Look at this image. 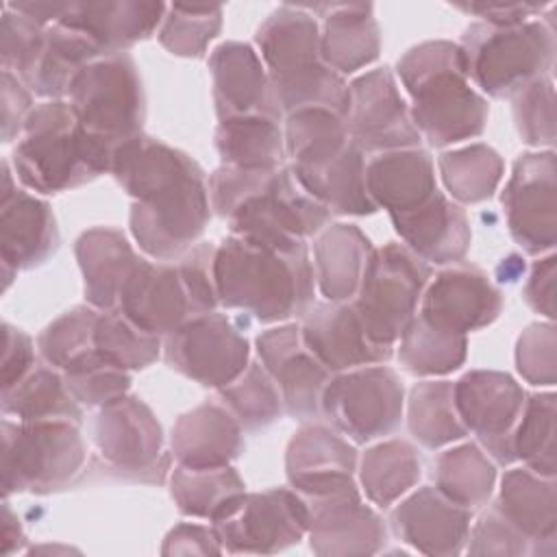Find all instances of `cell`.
<instances>
[{
    "mask_svg": "<svg viewBox=\"0 0 557 557\" xmlns=\"http://www.w3.org/2000/svg\"><path fill=\"white\" fill-rule=\"evenodd\" d=\"M109 174L133 198L131 235L152 261H176L198 244L211 202L207 176L187 152L139 133L115 146Z\"/></svg>",
    "mask_w": 557,
    "mask_h": 557,
    "instance_id": "obj_1",
    "label": "cell"
},
{
    "mask_svg": "<svg viewBox=\"0 0 557 557\" xmlns=\"http://www.w3.org/2000/svg\"><path fill=\"white\" fill-rule=\"evenodd\" d=\"M211 211L231 235L250 244L292 250L331 224V211L309 196L289 165L239 170L220 165L207 178Z\"/></svg>",
    "mask_w": 557,
    "mask_h": 557,
    "instance_id": "obj_2",
    "label": "cell"
},
{
    "mask_svg": "<svg viewBox=\"0 0 557 557\" xmlns=\"http://www.w3.org/2000/svg\"><path fill=\"white\" fill-rule=\"evenodd\" d=\"M218 300L261 324L300 318L315 300L313 265L307 244L283 250L228 235L213 255Z\"/></svg>",
    "mask_w": 557,
    "mask_h": 557,
    "instance_id": "obj_3",
    "label": "cell"
},
{
    "mask_svg": "<svg viewBox=\"0 0 557 557\" xmlns=\"http://www.w3.org/2000/svg\"><path fill=\"white\" fill-rule=\"evenodd\" d=\"M396 76L411 98V122L429 146L446 148L485 131L490 104L470 85L459 44L435 39L409 48Z\"/></svg>",
    "mask_w": 557,
    "mask_h": 557,
    "instance_id": "obj_4",
    "label": "cell"
},
{
    "mask_svg": "<svg viewBox=\"0 0 557 557\" xmlns=\"http://www.w3.org/2000/svg\"><path fill=\"white\" fill-rule=\"evenodd\" d=\"M285 154L300 187L331 215H372L366 152L350 139L344 115L305 109L285 115Z\"/></svg>",
    "mask_w": 557,
    "mask_h": 557,
    "instance_id": "obj_5",
    "label": "cell"
},
{
    "mask_svg": "<svg viewBox=\"0 0 557 557\" xmlns=\"http://www.w3.org/2000/svg\"><path fill=\"white\" fill-rule=\"evenodd\" d=\"M255 46L283 115L305 109L346 113L348 83L322 61L320 24L305 7L274 9L257 28Z\"/></svg>",
    "mask_w": 557,
    "mask_h": 557,
    "instance_id": "obj_6",
    "label": "cell"
},
{
    "mask_svg": "<svg viewBox=\"0 0 557 557\" xmlns=\"http://www.w3.org/2000/svg\"><path fill=\"white\" fill-rule=\"evenodd\" d=\"M115 146L85 133L70 102L35 104L11 152V168L24 189L61 194L111 172Z\"/></svg>",
    "mask_w": 557,
    "mask_h": 557,
    "instance_id": "obj_7",
    "label": "cell"
},
{
    "mask_svg": "<svg viewBox=\"0 0 557 557\" xmlns=\"http://www.w3.org/2000/svg\"><path fill=\"white\" fill-rule=\"evenodd\" d=\"M461 57L468 81L492 98H511L535 78L550 76L555 65L553 20H529L518 26H466Z\"/></svg>",
    "mask_w": 557,
    "mask_h": 557,
    "instance_id": "obj_8",
    "label": "cell"
},
{
    "mask_svg": "<svg viewBox=\"0 0 557 557\" xmlns=\"http://www.w3.org/2000/svg\"><path fill=\"white\" fill-rule=\"evenodd\" d=\"M78 426L72 420L20 422L4 418V496L20 492L54 494L70 487L87 461V446Z\"/></svg>",
    "mask_w": 557,
    "mask_h": 557,
    "instance_id": "obj_9",
    "label": "cell"
},
{
    "mask_svg": "<svg viewBox=\"0 0 557 557\" xmlns=\"http://www.w3.org/2000/svg\"><path fill=\"white\" fill-rule=\"evenodd\" d=\"M431 274V265L405 244L387 242L372 250L350 305L374 344L394 348L418 313Z\"/></svg>",
    "mask_w": 557,
    "mask_h": 557,
    "instance_id": "obj_10",
    "label": "cell"
},
{
    "mask_svg": "<svg viewBox=\"0 0 557 557\" xmlns=\"http://www.w3.org/2000/svg\"><path fill=\"white\" fill-rule=\"evenodd\" d=\"M67 102L78 126L111 146L144 133L146 96L131 54H109L85 65L74 78Z\"/></svg>",
    "mask_w": 557,
    "mask_h": 557,
    "instance_id": "obj_11",
    "label": "cell"
},
{
    "mask_svg": "<svg viewBox=\"0 0 557 557\" xmlns=\"http://www.w3.org/2000/svg\"><path fill=\"white\" fill-rule=\"evenodd\" d=\"M403 409V381L383 363L331 374L320 398V413L355 444L389 435L400 424Z\"/></svg>",
    "mask_w": 557,
    "mask_h": 557,
    "instance_id": "obj_12",
    "label": "cell"
},
{
    "mask_svg": "<svg viewBox=\"0 0 557 557\" xmlns=\"http://www.w3.org/2000/svg\"><path fill=\"white\" fill-rule=\"evenodd\" d=\"M94 446L107 470L122 479L161 483L172 470L161 422L141 398L131 394L98 409Z\"/></svg>",
    "mask_w": 557,
    "mask_h": 557,
    "instance_id": "obj_13",
    "label": "cell"
},
{
    "mask_svg": "<svg viewBox=\"0 0 557 557\" xmlns=\"http://www.w3.org/2000/svg\"><path fill=\"white\" fill-rule=\"evenodd\" d=\"M307 503L292 487L244 492L211 522L222 550L231 555L281 553L307 537Z\"/></svg>",
    "mask_w": 557,
    "mask_h": 557,
    "instance_id": "obj_14",
    "label": "cell"
},
{
    "mask_svg": "<svg viewBox=\"0 0 557 557\" xmlns=\"http://www.w3.org/2000/svg\"><path fill=\"white\" fill-rule=\"evenodd\" d=\"M511 239L533 257L557 244V159L555 150L524 152L513 161L500 194Z\"/></svg>",
    "mask_w": 557,
    "mask_h": 557,
    "instance_id": "obj_15",
    "label": "cell"
},
{
    "mask_svg": "<svg viewBox=\"0 0 557 557\" xmlns=\"http://www.w3.org/2000/svg\"><path fill=\"white\" fill-rule=\"evenodd\" d=\"M163 359L194 383L220 389L248 368L250 344L224 313L211 311L165 335Z\"/></svg>",
    "mask_w": 557,
    "mask_h": 557,
    "instance_id": "obj_16",
    "label": "cell"
},
{
    "mask_svg": "<svg viewBox=\"0 0 557 557\" xmlns=\"http://www.w3.org/2000/svg\"><path fill=\"white\" fill-rule=\"evenodd\" d=\"M457 416L476 444L498 466L516 461L511 437L524 409L522 385L498 370H470L453 383Z\"/></svg>",
    "mask_w": 557,
    "mask_h": 557,
    "instance_id": "obj_17",
    "label": "cell"
},
{
    "mask_svg": "<svg viewBox=\"0 0 557 557\" xmlns=\"http://www.w3.org/2000/svg\"><path fill=\"white\" fill-rule=\"evenodd\" d=\"M344 122L350 139L370 154L422 148L409 104L405 102L394 72L383 65L359 74L348 83Z\"/></svg>",
    "mask_w": 557,
    "mask_h": 557,
    "instance_id": "obj_18",
    "label": "cell"
},
{
    "mask_svg": "<svg viewBox=\"0 0 557 557\" xmlns=\"http://www.w3.org/2000/svg\"><path fill=\"white\" fill-rule=\"evenodd\" d=\"M0 191V259L4 289H9L17 272L39 268L57 252L59 228L46 200L17 189V178L9 161H2Z\"/></svg>",
    "mask_w": 557,
    "mask_h": 557,
    "instance_id": "obj_19",
    "label": "cell"
},
{
    "mask_svg": "<svg viewBox=\"0 0 557 557\" xmlns=\"http://www.w3.org/2000/svg\"><path fill=\"white\" fill-rule=\"evenodd\" d=\"M500 311V289L474 265H453L435 274L418 305V315L431 326L463 337L490 326Z\"/></svg>",
    "mask_w": 557,
    "mask_h": 557,
    "instance_id": "obj_20",
    "label": "cell"
},
{
    "mask_svg": "<svg viewBox=\"0 0 557 557\" xmlns=\"http://www.w3.org/2000/svg\"><path fill=\"white\" fill-rule=\"evenodd\" d=\"M357 468V448L324 424H302L287 442L285 476L302 498L359 490Z\"/></svg>",
    "mask_w": 557,
    "mask_h": 557,
    "instance_id": "obj_21",
    "label": "cell"
},
{
    "mask_svg": "<svg viewBox=\"0 0 557 557\" xmlns=\"http://www.w3.org/2000/svg\"><path fill=\"white\" fill-rule=\"evenodd\" d=\"M117 311L141 331L159 337L200 315L178 263L144 257L120 292Z\"/></svg>",
    "mask_w": 557,
    "mask_h": 557,
    "instance_id": "obj_22",
    "label": "cell"
},
{
    "mask_svg": "<svg viewBox=\"0 0 557 557\" xmlns=\"http://www.w3.org/2000/svg\"><path fill=\"white\" fill-rule=\"evenodd\" d=\"M255 344L261 366L278 387L285 413L296 420L318 418L331 372L305 346L300 324L283 322L261 331Z\"/></svg>",
    "mask_w": 557,
    "mask_h": 557,
    "instance_id": "obj_23",
    "label": "cell"
},
{
    "mask_svg": "<svg viewBox=\"0 0 557 557\" xmlns=\"http://www.w3.org/2000/svg\"><path fill=\"white\" fill-rule=\"evenodd\" d=\"M309 548L320 557L376 555L387 542L383 518L361 500L359 490L305 498Z\"/></svg>",
    "mask_w": 557,
    "mask_h": 557,
    "instance_id": "obj_24",
    "label": "cell"
},
{
    "mask_svg": "<svg viewBox=\"0 0 557 557\" xmlns=\"http://www.w3.org/2000/svg\"><path fill=\"white\" fill-rule=\"evenodd\" d=\"M209 72L218 120L259 115L281 122L283 111L255 46L244 41L220 44L209 54Z\"/></svg>",
    "mask_w": 557,
    "mask_h": 557,
    "instance_id": "obj_25",
    "label": "cell"
},
{
    "mask_svg": "<svg viewBox=\"0 0 557 557\" xmlns=\"http://www.w3.org/2000/svg\"><path fill=\"white\" fill-rule=\"evenodd\" d=\"M472 511L448 500L435 485H424L400 498L389 511L398 540L422 555L450 557L466 548Z\"/></svg>",
    "mask_w": 557,
    "mask_h": 557,
    "instance_id": "obj_26",
    "label": "cell"
},
{
    "mask_svg": "<svg viewBox=\"0 0 557 557\" xmlns=\"http://www.w3.org/2000/svg\"><path fill=\"white\" fill-rule=\"evenodd\" d=\"M300 318L305 346L331 374L385 363L394 355L392 346L374 344L366 335L350 302H313Z\"/></svg>",
    "mask_w": 557,
    "mask_h": 557,
    "instance_id": "obj_27",
    "label": "cell"
},
{
    "mask_svg": "<svg viewBox=\"0 0 557 557\" xmlns=\"http://www.w3.org/2000/svg\"><path fill=\"white\" fill-rule=\"evenodd\" d=\"M168 4L139 0L67 2L59 24L85 35L102 57L122 54L159 30Z\"/></svg>",
    "mask_w": 557,
    "mask_h": 557,
    "instance_id": "obj_28",
    "label": "cell"
},
{
    "mask_svg": "<svg viewBox=\"0 0 557 557\" xmlns=\"http://www.w3.org/2000/svg\"><path fill=\"white\" fill-rule=\"evenodd\" d=\"M403 244L429 265L459 263L470 250V220L461 205L437 191L422 207L389 215Z\"/></svg>",
    "mask_w": 557,
    "mask_h": 557,
    "instance_id": "obj_29",
    "label": "cell"
},
{
    "mask_svg": "<svg viewBox=\"0 0 557 557\" xmlns=\"http://www.w3.org/2000/svg\"><path fill=\"white\" fill-rule=\"evenodd\" d=\"M322 17L320 54L337 74H355L374 63L381 52V33L370 2L300 4Z\"/></svg>",
    "mask_w": 557,
    "mask_h": 557,
    "instance_id": "obj_30",
    "label": "cell"
},
{
    "mask_svg": "<svg viewBox=\"0 0 557 557\" xmlns=\"http://www.w3.org/2000/svg\"><path fill=\"white\" fill-rule=\"evenodd\" d=\"M170 453L178 466H231L244 453V429L222 403H202L172 426Z\"/></svg>",
    "mask_w": 557,
    "mask_h": 557,
    "instance_id": "obj_31",
    "label": "cell"
},
{
    "mask_svg": "<svg viewBox=\"0 0 557 557\" xmlns=\"http://www.w3.org/2000/svg\"><path fill=\"white\" fill-rule=\"evenodd\" d=\"M366 189L387 215L413 211L440 191L435 163L424 148L379 152L366 163Z\"/></svg>",
    "mask_w": 557,
    "mask_h": 557,
    "instance_id": "obj_32",
    "label": "cell"
},
{
    "mask_svg": "<svg viewBox=\"0 0 557 557\" xmlns=\"http://www.w3.org/2000/svg\"><path fill=\"white\" fill-rule=\"evenodd\" d=\"M74 255L83 274L87 305L98 311L117 309L120 292L141 259L128 237L113 226H94L78 235Z\"/></svg>",
    "mask_w": 557,
    "mask_h": 557,
    "instance_id": "obj_33",
    "label": "cell"
},
{
    "mask_svg": "<svg viewBox=\"0 0 557 557\" xmlns=\"http://www.w3.org/2000/svg\"><path fill=\"white\" fill-rule=\"evenodd\" d=\"M100 57V50L85 35L54 22L46 26L37 52L17 78L39 98L63 100L78 72Z\"/></svg>",
    "mask_w": 557,
    "mask_h": 557,
    "instance_id": "obj_34",
    "label": "cell"
},
{
    "mask_svg": "<svg viewBox=\"0 0 557 557\" xmlns=\"http://www.w3.org/2000/svg\"><path fill=\"white\" fill-rule=\"evenodd\" d=\"M372 244L355 224H326L313 237V278L331 302H350L361 283Z\"/></svg>",
    "mask_w": 557,
    "mask_h": 557,
    "instance_id": "obj_35",
    "label": "cell"
},
{
    "mask_svg": "<svg viewBox=\"0 0 557 557\" xmlns=\"http://www.w3.org/2000/svg\"><path fill=\"white\" fill-rule=\"evenodd\" d=\"M522 535L529 537L531 550L540 544H555L557 500L555 476L535 474L529 468H511L503 474L498 496L492 503Z\"/></svg>",
    "mask_w": 557,
    "mask_h": 557,
    "instance_id": "obj_36",
    "label": "cell"
},
{
    "mask_svg": "<svg viewBox=\"0 0 557 557\" xmlns=\"http://www.w3.org/2000/svg\"><path fill=\"white\" fill-rule=\"evenodd\" d=\"M222 165L239 170H276L285 165V135L270 117L220 120L213 135Z\"/></svg>",
    "mask_w": 557,
    "mask_h": 557,
    "instance_id": "obj_37",
    "label": "cell"
},
{
    "mask_svg": "<svg viewBox=\"0 0 557 557\" xmlns=\"http://www.w3.org/2000/svg\"><path fill=\"white\" fill-rule=\"evenodd\" d=\"M357 472L366 498L387 509L418 485L422 459L411 442L394 437L370 446L361 455Z\"/></svg>",
    "mask_w": 557,
    "mask_h": 557,
    "instance_id": "obj_38",
    "label": "cell"
},
{
    "mask_svg": "<svg viewBox=\"0 0 557 557\" xmlns=\"http://www.w3.org/2000/svg\"><path fill=\"white\" fill-rule=\"evenodd\" d=\"M0 407L4 418H15L20 422H83V405L72 396L63 374L48 363H37L20 383L2 389Z\"/></svg>",
    "mask_w": 557,
    "mask_h": 557,
    "instance_id": "obj_39",
    "label": "cell"
},
{
    "mask_svg": "<svg viewBox=\"0 0 557 557\" xmlns=\"http://www.w3.org/2000/svg\"><path fill=\"white\" fill-rule=\"evenodd\" d=\"M244 492L246 483L233 466L187 468L176 463L170 470V496L187 518L213 522Z\"/></svg>",
    "mask_w": 557,
    "mask_h": 557,
    "instance_id": "obj_40",
    "label": "cell"
},
{
    "mask_svg": "<svg viewBox=\"0 0 557 557\" xmlns=\"http://www.w3.org/2000/svg\"><path fill=\"white\" fill-rule=\"evenodd\" d=\"M433 479L448 500L474 511L485 507L494 494L496 463L476 442H463L435 457Z\"/></svg>",
    "mask_w": 557,
    "mask_h": 557,
    "instance_id": "obj_41",
    "label": "cell"
},
{
    "mask_svg": "<svg viewBox=\"0 0 557 557\" xmlns=\"http://www.w3.org/2000/svg\"><path fill=\"white\" fill-rule=\"evenodd\" d=\"M407 426L411 437L429 450L461 442L468 431L455 409L453 383L435 379L416 383L409 392Z\"/></svg>",
    "mask_w": 557,
    "mask_h": 557,
    "instance_id": "obj_42",
    "label": "cell"
},
{
    "mask_svg": "<svg viewBox=\"0 0 557 557\" xmlns=\"http://www.w3.org/2000/svg\"><path fill=\"white\" fill-rule=\"evenodd\" d=\"M437 170L450 198L459 205H476L490 200L498 189L505 163L487 144H470L437 157Z\"/></svg>",
    "mask_w": 557,
    "mask_h": 557,
    "instance_id": "obj_43",
    "label": "cell"
},
{
    "mask_svg": "<svg viewBox=\"0 0 557 557\" xmlns=\"http://www.w3.org/2000/svg\"><path fill=\"white\" fill-rule=\"evenodd\" d=\"M468 337L431 326L418 313L398 339V361L413 376H444L466 361Z\"/></svg>",
    "mask_w": 557,
    "mask_h": 557,
    "instance_id": "obj_44",
    "label": "cell"
},
{
    "mask_svg": "<svg viewBox=\"0 0 557 557\" xmlns=\"http://www.w3.org/2000/svg\"><path fill=\"white\" fill-rule=\"evenodd\" d=\"M218 398L248 433L270 426L285 413L278 387L261 361H250L233 383L218 389Z\"/></svg>",
    "mask_w": 557,
    "mask_h": 557,
    "instance_id": "obj_45",
    "label": "cell"
},
{
    "mask_svg": "<svg viewBox=\"0 0 557 557\" xmlns=\"http://www.w3.org/2000/svg\"><path fill=\"white\" fill-rule=\"evenodd\" d=\"M516 461L542 476H555V394H527L511 437Z\"/></svg>",
    "mask_w": 557,
    "mask_h": 557,
    "instance_id": "obj_46",
    "label": "cell"
},
{
    "mask_svg": "<svg viewBox=\"0 0 557 557\" xmlns=\"http://www.w3.org/2000/svg\"><path fill=\"white\" fill-rule=\"evenodd\" d=\"M222 28L220 4H168L157 30L159 44L174 57L200 59Z\"/></svg>",
    "mask_w": 557,
    "mask_h": 557,
    "instance_id": "obj_47",
    "label": "cell"
},
{
    "mask_svg": "<svg viewBox=\"0 0 557 557\" xmlns=\"http://www.w3.org/2000/svg\"><path fill=\"white\" fill-rule=\"evenodd\" d=\"M98 315L100 311L91 305H76L52 320L37 337L41 359L59 372H65L83 357L94 352Z\"/></svg>",
    "mask_w": 557,
    "mask_h": 557,
    "instance_id": "obj_48",
    "label": "cell"
},
{
    "mask_svg": "<svg viewBox=\"0 0 557 557\" xmlns=\"http://www.w3.org/2000/svg\"><path fill=\"white\" fill-rule=\"evenodd\" d=\"M94 344L102 357L128 372L148 368L163 350V337L141 331L117 309L100 311Z\"/></svg>",
    "mask_w": 557,
    "mask_h": 557,
    "instance_id": "obj_49",
    "label": "cell"
},
{
    "mask_svg": "<svg viewBox=\"0 0 557 557\" xmlns=\"http://www.w3.org/2000/svg\"><path fill=\"white\" fill-rule=\"evenodd\" d=\"M72 396L87 409H100L131 389V372L115 366L98 350L61 372Z\"/></svg>",
    "mask_w": 557,
    "mask_h": 557,
    "instance_id": "obj_50",
    "label": "cell"
},
{
    "mask_svg": "<svg viewBox=\"0 0 557 557\" xmlns=\"http://www.w3.org/2000/svg\"><path fill=\"white\" fill-rule=\"evenodd\" d=\"M511 113L518 135L537 150L555 146V87L553 76H542L511 96Z\"/></svg>",
    "mask_w": 557,
    "mask_h": 557,
    "instance_id": "obj_51",
    "label": "cell"
},
{
    "mask_svg": "<svg viewBox=\"0 0 557 557\" xmlns=\"http://www.w3.org/2000/svg\"><path fill=\"white\" fill-rule=\"evenodd\" d=\"M518 374L535 387H553L557 381V333L553 322L529 324L516 342Z\"/></svg>",
    "mask_w": 557,
    "mask_h": 557,
    "instance_id": "obj_52",
    "label": "cell"
},
{
    "mask_svg": "<svg viewBox=\"0 0 557 557\" xmlns=\"http://www.w3.org/2000/svg\"><path fill=\"white\" fill-rule=\"evenodd\" d=\"M466 550L470 555H500L516 557L531 550V542L522 535L492 503L470 527Z\"/></svg>",
    "mask_w": 557,
    "mask_h": 557,
    "instance_id": "obj_53",
    "label": "cell"
},
{
    "mask_svg": "<svg viewBox=\"0 0 557 557\" xmlns=\"http://www.w3.org/2000/svg\"><path fill=\"white\" fill-rule=\"evenodd\" d=\"M46 26L26 17L24 13L2 7V26H0V59L2 70L13 72L15 76L28 65L44 39Z\"/></svg>",
    "mask_w": 557,
    "mask_h": 557,
    "instance_id": "obj_54",
    "label": "cell"
},
{
    "mask_svg": "<svg viewBox=\"0 0 557 557\" xmlns=\"http://www.w3.org/2000/svg\"><path fill=\"white\" fill-rule=\"evenodd\" d=\"M35 109L30 89L9 70H2V141L20 139L24 124Z\"/></svg>",
    "mask_w": 557,
    "mask_h": 557,
    "instance_id": "obj_55",
    "label": "cell"
},
{
    "mask_svg": "<svg viewBox=\"0 0 557 557\" xmlns=\"http://www.w3.org/2000/svg\"><path fill=\"white\" fill-rule=\"evenodd\" d=\"M2 337H4V350H2V389L13 387L20 383L35 366V346L33 339L17 326L4 322L2 324Z\"/></svg>",
    "mask_w": 557,
    "mask_h": 557,
    "instance_id": "obj_56",
    "label": "cell"
},
{
    "mask_svg": "<svg viewBox=\"0 0 557 557\" xmlns=\"http://www.w3.org/2000/svg\"><path fill=\"white\" fill-rule=\"evenodd\" d=\"M555 278H557V257L553 252L542 255L529 272L522 296L524 302L548 322L555 320Z\"/></svg>",
    "mask_w": 557,
    "mask_h": 557,
    "instance_id": "obj_57",
    "label": "cell"
},
{
    "mask_svg": "<svg viewBox=\"0 0 557 557\" xmlns=\"http://www.w3.org/2000/svg\"><path fill=\"white\" fill-rule=\"evenodd\" d=\"M163 555H220L222 544L215 535V529L209 524L196 522H181L163 540L161 546Z\"/></svg>",
    "mask_w": 557,
    "mask_h": 557,
    "instance_id": "obj_58",
    "label": "cell"
},
{
    "mask_svg": "<svg viewBox=\"0 0 557 557\" xmlns=\"http://www.w3.org/2000/svg\"><path fill=\"white\" fill-rule=\"evenodd\" d=\"M455 9L476 15L479 22L490 26H518L524 24L546 9V4H531V2H470V4H455Z\"/></svg>",
    "mask_w": 557,
    "mask_h": 557,
    "instance_id": "obj_59",
    "label": "cell"
},
{
    "mask_svg": "<svg viewBox=\"0 0 557 557\" xmlns=\"http://www.w3.org/2000/svg\"><path fill=\"white\" fill-rule=\"evenodd\" d=\"M26 544V535L22 529V522L17 518V513L11 509L9 500L2 503V555H13L17 550H22Z\"/></svg>",
    "mask_w": 557,
    "mask_h": 557,
    "instance_id": "obj_60",
    "label": "cell"
},
{
    "mask_svg": "<svg viewBox=\"0 0 557 557\" xmlns=\"http://www.w3.org/2000/svg\"><path fill=\"white\" fill-rule=\"evenodd\" d=\"M11 9L24 13L41 26H50L61 20L67 9V2H7Z\"/></svg>",
    "mask_w": 557,
    "mask_h": 557,
    "instance_id": "obj_61",
    "label": "cell"
},
{
    "mask_svg": "<svg viewBox=\"0 0 557 557\" xmlns=\"http://www.w3.org/2000/svg\"><path fill=\"white\" fill-rule=\"evenodd\" d=\"M41 550H48V553H76V550L70 548V546H35V548H30L28 553H41Z\"/></svg>",
    "mask_w": 557,
    "mask_h": 557,
    "instance_id": "obj_62",
    "label": "cell"
}]
</instances>
